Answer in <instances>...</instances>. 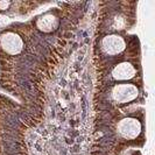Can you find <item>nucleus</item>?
<instances>
[{"mask_svg":"<svg viewBox=\"0 0 155 155\" xmlns=\"http://www.w3.org/2000/svg\"><path fill=\"white\" fill-rule=\"evenodd\" d=\"M111 96L117 103H130L137 98L138 89L133 84H118L112 89Z\"/></svg>","mask_w":155,"mask_h":155,"instance_id":"nucleus-3","label":"nucleus"},{"mask_svg":"<svg viewBox=\"0 0 155 155\" xmlns=\"http://www.w3.org/2000/svg\"><path fill=\"white\" fill-rule=\"evenodd\" d=\"M36 26L40 31H45V33H50L58 27V19L51 13H47L38 20Z\"/></svg>","mask_w":155,"mask_h":155,"instance_id":"nucleus-6","label":"nucleus"},{"mask_svg":"<svg viewBox=\"0 0 155 155\" xmlns=\"http://www.w3.org/2000/svg\"><path fill=\"white\" fill-rule=\"evenodd\" d=\"M135 72L137 71L131 63L123 62L114 67V69L112 70V76L117 81H126L134 77Z\"/></svg>","mask_w":155,"mask_h":155,"instance_id":"nucleus-5","label":"nucleus"},{"mask_svg":"<svg viewBox=\"0 0 155 155\" xmlns=\"http://www.w3.org/2000/svg\"><path fill=\"white\" fill-rule=\"evenodd\" d=\"M8 5H9V2H0V7H1V9H5V8H7Z\"/></svg>","mask_w":155,"mask_h":155,"instance_id":"nucleus-7","label":"nucleus"},{"mask_svg":"<svg viewBox=\"0 0 155 155\" xmlns=\"http://www.w3.org/2000/svg\"><path fill=\"white\" fill-rule=\"evenodd\" d=\"M0 46L7 54L18 55L22 50L23 42L18 34L13 31H7L0 36Z\"/></svg>","mask_w":155,"mask_h":155,"instance_id":"nucleus-2","label":"nucleus"},{"mask_svg":"<svg viewBox=\"0 0 155 155\" xmlns=\"http://www.w3.org/2000/svg\"><path fill=\"white\" fill-rule=\"evenodd\" d=\"M101 48L106 54L117 55L125 49V41L118 35H109L103 39Z\"/></svg>","mask_w":155,"mask_h":155,"instance_id":"nucleus-4","label":"nucleus"},{"mask_svg":"<svg viewBox=\"0 0 155 155\" xmlns=\"http://www.w3.org/2000/svg\"><path fill=\"white\" fill-rule=\"evenodd\" d=\"M117 131L124 139H135L141 132V124L134 118H125L117 125Z\"/></svg>","mask_w":155,"mask_h":155,"instance_id":"nucleus-1","label":"nucleus"}]
</instances>
